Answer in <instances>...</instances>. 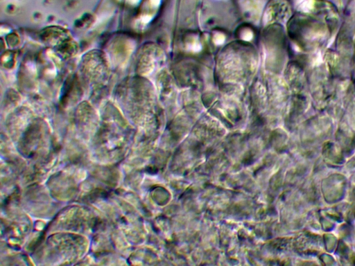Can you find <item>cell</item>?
I'll return each instance as SVG.
<instances>
[{"label": "cell", "instance_id": "cell-1", "mask_svg": "<svg viewBox=\"0 0 355 266\" xmlns=\"http://www.w3.org/2000/svg\"><path fill=\"white\" fill-rule=\"evenodd\" d=\"M215 42L217 44H221L224 42V37L222 35H217L215 37Z\"/></svg>", "mask_w": 355, "mask_h": 266}]
</instances>
